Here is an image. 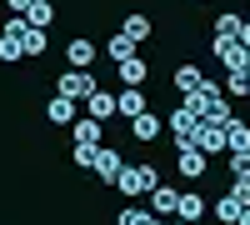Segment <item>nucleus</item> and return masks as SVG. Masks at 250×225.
Instances as JSON below:
<instances>
[{
  "label": "nucleus",
  "mask_w": 250,
  "mask_h": 225,
  "mask_svg": "<svg viewBox=\"0 0 250 225\" xmlns=\"http://www.w3.org/2000/svg\"><path fill=\"white\" fill-rule=\"evenodd\" d=\"M115 185L130 195V200H135V195H150V190L160 185V170L150 165V160H145V165H125V170L115 175Z\"/></svg>",
  "instance_id": "f257e3e1"
},
{
  "label": "nucleus",
  "mask_w": 250,
  "mask_h": 225,
  "mask_svg": "<svg viewBox=\"0 0 250 225\" xmlns=\"http://www.w3.org/2000/svg\"><path fill=\"white\" fill-rule=\"evenodd\" d=\"M25 35H30V20L10 15V25L0 30V60H20V55H25Z\"/></svg>",
  "instance_id": "f03ea898"
},
{
  "label": "nucleus",
  "mask_w": 250,
  "mask_h": 225,
  "mask_svg": "<svg viewBox=\"0 0 250 225\" xmlns=\"http://www.w3.org/2000/svg\"><path fill=\"white\" fill-rule=\"evenodd\" d=\"M125 35H130V40H145V35H150V15H125V25H120Z\"/></svg>",
  "instance_id": "b1692460"
},
{
  "label": "nucleus",
  "mask_w": 250,
  "mask_h": 225,
  "mask_svg": "<svg viewBox=\"0 0 250 225\" xmlns=\"http://www.w3.org/2000/svg\"><path fill=\"white\" fill-rule=\"evenodd\" d=\"M170 85H175L180 95H190V90H200V85H205V75H200V65H180V70L170 75Z\"/></svg>",
  "instance_id": "4468645a"
},
{
  "label": "nucleus",
  "mask_w": 250,
  "mask_h": 225,
  "mask_svg": "<svg viewBox=\"0 0 250 225\" xmlns=\"http://www.w3.org/2000/svg\"><path fill=\"white\" fill-rule=\"evenodd\" d=\"M210 50L220 55L225 70H250V50L240 45V40H210Z\"/></svg>",
  "instance_id": "39448f33"
},
{
  "label": "nucleus",
  "mask_w": 250,
  "mask_h": 225,
  "mask_svg": "<svg viewBox=\"0 0 250 225\" xmlns=\"http://www.w3.org/2000/svg\"><path fill=\"white\" fill-rule=\"evenodd\" d=\"M135 45H140V40H130V35H125V30L105 40V50H110V60H115V65H120V60H130V55H135Z\"/></svg>",
  "instance_id": "f3484780"
},
{
  "label": "nucleus",
  "mask_w": 250,
  "mask_h": 225,
  "mask_svg": "<svg viewBox=\"0 0 250 225\" xmlns=\"http://www.w3.org/2000/svg\"><path fill=\"white\" fill-rule=\"evenodd\" d=\"M230 195L240 200V205H250V170H240V175H235V185H230Z\"/></svg>",
  "instance_id": "c85d7f7f"
},
{
  "label": "nucleus",
  "mask_w": 250,
  "mask_h": 225,
  "mask_svg": "<svg viewBox=\"0 0 250 225\" xmlns=\"http://www.w3.org/2000/svg\"><path fill=\"white\" fill-rule=\"evenodd\" d=\"M25 20L35 30H50V20H55V0H30V10H25Z\"/></svg>",
  "instance_id": "2eb2a0df"
},
{
  "label": "nucleus",
  "mask_w": 250,
  "mask_h": 225,
  "mask_svg": "<svg viewBox=\"0 0 250 225\" xmlns=\"http://www.w3.org/2000/svg\"><path fill=\"white\" fill-rule=\"evenodd\" d=\"M65 60H70V70H95V40H70Z\"/></svg>",
  "instance_id": "9d476101"
},
{
  "label": "nucleus",
  "mask_w": 250,
  "mask_h": 225,
  "mask_svg": "<svg viewBox=\"0 0 250 225\" xmlns=\"http://www.w3.org/2000/svg\"><path fill=\"white\" fill-rule=\"evenodd\" d=\"M225 150H250V125L245 120H225Z\"/></svg>",
  "instance_id": "dca6fc26"
},
{
  "label": "nucleus",
  "mask_w": 250,
  "mask_h": 225,
  "mask_svg": "<svg viewBox=\"0 0 250 225\" xmlns=\"http://www.w3.org/2000/svg\"><path fill=\"white\" fill-rule=\"evenodd\" d=\"M45 115L55 120V125H65V120H75V100H70V95H55L50 105H45Z\"/></svg>",
  "instance_id": "6ab92c4d"
},
{
  "label": "nucleus",
  "mask_w": 250,
  "mask_h": 225,
  "mask_svg": "<svg viewBox=\"0 0 250 225\" xmlns=\"http://www.w3.org/2000/svg\"><path fill=\"white\" fill-rule=\"evenodd\" d=\"M90 115H95V120H110V115H115V95H110V90H95V95H90Z\"/></svg>",
  "instance_id": "412c9836"
},
{
  "label": "nucleus",
  "mask_w": 250,
  "mask_h": 225,
  "mask_svg": "<svg viewBox=\"0 0 250 225\" xmlns=\"http://www.w3.org/2000/svg\"><path fill=\"white\" fill-rule=\"evenodd\" d=\"M115 110H120L125 120H135L140 110H150V105H145V95H140V85H125V90L115 95Z\"/></svg>",
  "instance_id": "9b49d317"
},
{
  "label": "nucleus",
  "mask_w": 250,
  "mask_h": 225,
  "mask_svg": "<svg viewBox=\"0 0 250 225\" xmlns=\"http://www.w3.org/2000/svg\"><path fill=\"white\" fill-rule=\"evenodd\" d=\"M240 170H250V150H230V175H240Z\"/></svg>",
  "instance_id": "c756f323"
},
{
  "label": "nucleus",
  "mask_w": 250,
  "mask_h": 225,
  "mask_svg": "<svg viewBox=\"0 0 250 225\" xmlns=\"http://www.w3.org/2000/svg\"><path fill=\"white\" fill-rule=\"evenodd\" d=\"M175 205H180V190H175V185H155V190H150V215L175 220Z\"/></svg>",
  "instance_id": "6e6552de"
},
{
  "label": "nucleus",
  "mask_w": 250,
  "mask_h": 225,
  "mask_svg": "<svg viewBox=\"0 0 250 225\" xmlns=\"http://www.w3.org/2000/svg\"><path fill=\"white\" fill-rule=\"evenodd\" d=\"M115 225H150V210H140V205H125L115 215Z\"/></svg>",
  "instance_id": "a878e982"
},
{
  "label": "nucleus",
  "mask_w": 250,
  "mask_h": 225,
  "mask_svg": "<svg viewBox=\"0 0 250 225\" xmlns=\"http://www.w3.org/2000/svg\"><path fill=\"white\" fill-rule=\"evenodd\" d=\"M160 130H165V125H160V115H155V110H140V115L130 120V135H135V140H155Z\"/></svg>",
  "instance_id": "f8f14e48"
},
{
  "label": "nucleus",
  "mask_w": 250,
  "mask_h": 225,
  "mask_svg": "<svg viewBox=\"0 0 250 225\" xmlns=\"http://www.w3.org/2000/svg\"><path fill=\"white\" fill-rule=\"evenodd\" d=\"M205 215V195H195V190H180V205H175V220H200Z\"/></svg>",
  "instance_id": "ddd939ff"
},
{
  "label": "nucleus",
  "mask_w": 250,
  "mask_h": 225,
  "mask_svg": "<svg viewBox=\"0 0 250 225\" xmlns=\"http://www.w3.org/2000/svg\"><path fill=\"white\" fill-rule=\"evenodd\" d=\"M225 95H250V70H230L225 75Z\"/></svg>",
  "instance_id": "393cba45"
},
{
  "label": "nucleus",
  "mask_w": 250,
  "mask_h": 225,
  "mask_svg": "<svg viewBox=\"0 0 250 225\" xmlns=\"http://www.w3.org/2000/svg\"><path fill=\"white\" fill-rule=\"evenodd\" d=\"M120 80H125V85H140V80H145V60H140V55L120 60Z\"/></svg>",
  "instance_id": "4be33fe9"
},
{
  "label": "nucleus",
  "mask_w": 250,
  "mask_h": 225,
  "mask_svg": "<svg viewBox=\"0 0 250 225\" xmlns=\"http://www.w3.org/2000/svg\"><path fill=\"white\" fill-rule=\"evenodd\" d=\"M240 25H245L240 15H220L215 20V40H240Z\"/></svg>",
  "instance_id": "5701e85b"
},
{
  "label": "nucleus",
  "mask_w": 250,
  "mask_h": 225,
  "mask_svg": "<svg viewBox=\"0 0 250 225\" xmlns=\"http://www.w3.org/2000/svg\"><path fill=\"white\" fill-rule=\"evenodd\" d=\"M240 210H245V205H240L235 195H220V200H215V220H220V225H235Z\"/></svg>",
  "instance_id": "aec40b11"
},
{
  "label": "nucleus",
  "mask_w": 250,
  "mask_h": 225,
  "mask_svg": "<svg viewBox=\"0 0 250 225\" xmlns=\"http://www.w3.org/2000/svg\"><path fill=\"white\" fill-rule=\"evenodd\" d=\"M205 120H215V125H225V120H235V115H230V105H225V95H220V100H210V110H205Z\"/></svg>",
  "instance_id": "cd10ccee"
},
{
  "label": "nucleus",
  "mask_w": 250,
  "mask_h": 225,
  "mask_svg": "<svg viewBox=\"0 0 250 225\" xmlns=\"http://www.w3.org/2000/svg\"><path fill=\"white\" fill-rule=\"evenodd\" d=\"M5 5H10V15H25V10H30V0H5Z\"/></svg>",
  "instance_id": "7c9ffc66"
},
{
  "label": "nucleus",
  "mask_w": 250,
  "mask_h": 225,
  "mask_svg": "<svg viewBox=\"0 0 250 225\" xmlns=\"http://www.w3.org/2000/svg\"><path fill=\"white\" fill-rule=\"evenodd\" d=\"M235 225H250V205H245V210H240V220H235Z\"/></svg>",
  "instance_id": "473e14b6"
},
{
  "label": "nucleus",
  "mask_w": 250,
  "mask_h": 225,
  "mask_svg": "<svg viewBox=\"0 0 250 225\" xmlns=\"http://www.w3.org/2000/svg\"><path fill=\"white\" fill-rule=\"evenodd\" d=\"M45 45H50L45 30H35V25H30V35H25V55H45Z\"/></svg>",
  "instance_id": "bb28decb"
},
{
  "label": "nucleus",
  "mask_w": 250,
  "mask_h": 225,
  "mask_svg": "<svg viewBox=\"0 0 250 225\" xmlns=\"http://www.w3.org/2000/svg\"><path fill=\"white\" fill-rule=\"evenodd\" d=\"M195 130H200V115H195L190 105L170 110V135H175V145H195Z\"/></svg>",
  "instance_id": "20e7f679"
},
{
  "label": "nucleus",
  "mask_w": 250,
  "mask_h": 225,
  "mask_svg": "<svg viewBox=\"0 0 250 225\" xmlns=\"http://www.w3.org/2000/svg\"><path fill=\"white\" fill-rule=\"evenodd\" d=\"M240 45L250 50V20H245V25H240Z\"/></svg>",
  "instance_id": "2f4dec72"
},
{
  "label": "nucleus",
  "mask_w": 250,
  "mask_h": 225,
  "mask_svg": "<svg viewBox=\"0 0 250 225\" xmlns=\"http://www.w3.org/2000/svg\"><path fill=\"white\" fill-rule=\"evenodd\" d=\"M105 185H115V175L125 170V160H120V150H110V145H95V165H90Z\"/></svg>",
  "instance_id": "0eeeda50"
},
{
  "label": "nucleus",
  "mask_w": 250,
  "mask_h": 225,
  "mask_svg": "<svg viewBox=\"0 0 250 225\" xmlns=\"http://www.w3.org/2000/svg\"><path fill=\"white\" fill-rule=\"evenodd\" d=\"M75 145H100V120H95V115L75 120Z\"/></svg>",
  "instance_id": "a211bd4d"
},
{
  "label": "nucleus",
  "mask_w": 250,
  "mask_h": 225,
  "mask_svg": "<svg viewBox=\"0 0 250 225\" xmlns=\"http://www.w3.org/2000/svg\"><path fill=\"white\" fill-rule=\"evenodd\" d=\"M195 145L205 155H220L225 150V125H215V120H200V130H195Z\"/></svg>",
  "instance_id": "1a4fd4ad"
},
{
  "label": "nucleus",
  "mask_w": 250,
  "mask_h": 225,
  "mask_svg": "<svg viewBox=\"0 0 250 225\" xmlns=\"http://www.w3.org/2000/svg\"><path fill=\"white\" fill-rule=\"evenodd\" d=\"M55 95H70V100H90L95 95V70H65L55 80Z\"/></svg>",
  "instance_id": "7ed1b4c3"
},
{
  "label": "nucleus",
  "mask_w": 250,
  "mask_h": 225,
  "mask_svg": "<svg viewBox=\"0 0 250 225\" xmlns=\"http://www.w3.org/2000/svg\"><path fill=\"white\" fill-rule=\"evenodd\" d=\"M175 165H180V175H185V180H200V175H205V165H210V155H205L200 145H180Z\"/></svg>",
  "instance_id": "423d86ee"
}]
</instances>
